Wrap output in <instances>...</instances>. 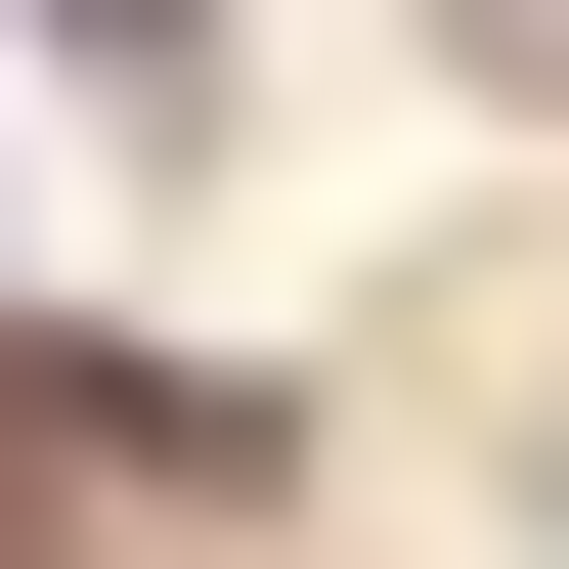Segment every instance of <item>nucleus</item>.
Here are the masks:
<instances>
[{
    "label": "nucleus",
    "instance_id": "nucleus-1",
    "mask_svg": "<svg viewBox=\"0 0 569 569\" xmlns=\"http://www.w3.org/2000/svg\"><path fill=\"white\" fill-rule=\"evenodd\" d=\"M263 482V395H176V351H44L0 307V569H132V526H219Z\"/></svg>",
    "mask_w": 569,
    "mask_h": 569
},
{
    "label": "nucleus",
    "instance_id": "nucleus-2",
    "mask_svg": "<svg viewBox=\"0 0 569 569\" xmlns=\"http://www.w3.org/2000/svg\"><path fill=\"white\" fill-rule=\"evenodd\" d=\"M44 44H88V88H132V132H176V88H219V0H44Z\"/></svg>",
    "mask_w": 569,
    "mask_h": 569
},
{
    "label": "nucleus",
    "instance_id": "nucleus-3",
    "mask_svg": "<svg viewBox=\"0 0 569 569\" xmlns=\"http://www.w3.org/2000/svg\"><path fill=\"white\" fill-rule=\"evenodd\" d=\"M438 44H482V88H569V0H438Z\"/></svg>",
    "mask_w": 569,
    "mask_h": 569
}]
</instances>
